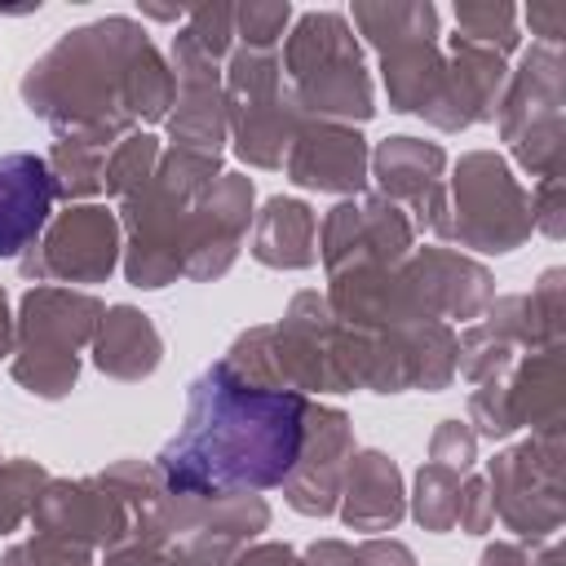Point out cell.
I'll return each mask as SVG.
<instances>
[{"instance_id": "1", "label": "cell", "mask_w": 566, "mask_h": 566, "mask_svg": "<svg viewBox=\"0 0 566 566\" xmlns=\"http://www.w3.org/2000/svg\"><path fill=\"white\" fill-rule=\"evenodd\" d=\"M301 416L305 402L292 389L248 385L230 367H212L195 380L186 424L159 451V473L186 495L274 486L301 455Z\"/></svg>"}, {"instance_id": "2", "label": "cell", "mask_w": 566, "mask_h": 566, "mask_svg": "<svg viewBox=\"0 0 566 566\" xmlns=\"http://www.w3.org/2000/svg\"><path fill=\"white\" fill-rule=\"evenodd\" d=\"M53 203V181L35 155H0V256L22 252Z\"/></svg>"}]
</instances>
